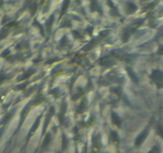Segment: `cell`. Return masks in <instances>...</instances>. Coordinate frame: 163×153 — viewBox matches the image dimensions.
Listing matches in <instances>:
<instances>
[{"label":"cell","instance_id":"603a6c76","mask_svg":"<svg viewBox=\"0 0 163 153\" xmlns=\"http://www.w3.org/2000/svg\"><path fill=\"white\" fill-rule=\"evenodd\" d=\"M158 54H163V45H161L158 51Z\"/></svg>","mask_w":163,"mask_h":153},{"label":"cell","instance_id":"52a82bcc","mask_svg":"<svg viewBox=\"0 0 163 153\" xmlns=\"http://www.w3.org/2000/svg\"><path fill=\"white\" fill-rule=\"evenodd\" d=\"M111 121H112L113 124H115V125L117 126V127H120L122 121H121L120 117H119L116 113H111Z\"/></svg>","mask_w":163,"mask_h":153},{"label":"cell","instance_id":"6da1fadb","mask_svg":"<svg viewBox=\"0 0 163 153\" xmlns=\"http://www.w3.org/2000/svg\"><path fill=\"white\" fill-rule=\"evenodd\" d=\"M151 79L158 89L163 88V72L159 70H154L151 74Z\"/></svg>","mask_w":163,"mask_h":153},{"label":"cell","instance_id":"ac0fdd59","mask_svg":"<svg viewBox=\"0 0 163 153\" xmlns=\"http://www.w3.org/2000/svg\"><path fill=\"white\" fill-rule=\"evenodd\" d=\"M147 153H161V148L158 145H154Z\"/></svg>","mask_w":163,"mask_h":153},{"label":"cell","instance_id":"e0dca14e","mask_svg":"<svg viewBox=\"0 0 163 153\" xmlns=\"http://www.w3.org/2000/svg\"><path fill=\"white\" fill-rule=\"evenodd\" d=\"M34 73V71L33 70H28L26 71L25 73H24V75L23 76V78H21L19 80H25V79H27V78H29L30 77V76L32 75L33 73Z\"/></svg>","mask_w":163,"mask_h":153},{"label":"cell","instance_id":"9a60e30c","mask_svg":"<svg viewBox=\"0 0 163 153\" xmlns=\"http://www.w3.org/2000/svg\"><path fill=\"white\" fill-rule=\"evenodd\" d=\"M130 31L129 30H125L124 32H123V35H122V39H123V41L124 42H127V40L129 39V38H130Z\"/></svg>","mask_w":163,"mask_h":153},{"label":"cell","instance_id":"8992f818","mask_svg":"<svg viewBox=\"0 0 163 153\" xmlns=\"http://www.w3.org/2000/svg\"><path fill=\"white\" fill-rule=\"evenodd\" d=\"M51 140H52V135H51L50 133H47L45 136V138H44L42 143H41V150H45L49 146L51 143Z\"/></svg>","mask_w":163,"mask_h":153},{"label":"cell","instance_id":"30bf717a","mask_svg":"<svg viewBox=\"0 0 163 153\" xmlns=\"http://www.w3.org/2000/svg\"><path fill=\"white\" fill-rule=\"evenodd\" d=\"M137 10V7L135 3H131V2H127V11L129 14H132L135 10Z\"/></svg>","mask_w":163,"mask_h":153},{"label":"cell","instance_id":"ffe728a7","mask_svg":"<svg viewBox=\"0 0 163 153\" xmlns=\"http://www.w3.org/2000/svg\"><path fill=\"white\" fill-rule=\"evenodd\" d=\"M38 9V5L36 4V3H33L32 5L30 6V12L32 13V15H33L35 14L36 10Z\"/></svg>","mask_w":163,"mask_h":153},{"label":"cell","instance_id":"4316f807","mask_svg":"<svg viewBox=\"0 0 163 153\" xmlns=\"http://www.w3.org/2000/svg\"><path fill=\"white\" fill-rule=\"evenodd\" d=\"M58 153H60V152H58Z\"/></svg>","mask_w":163,"mask_h":153},{"label":"cell","instance_id":"d6986e66","mask_svg":"<svg viewBox=\"0 0 163 153\" xmlns=\"http://www.w3.org/2000/svg\"><path fill=\"white\" fill-rule=\"evenodd\" d=\"M157 133H158V135L162 137L163 139V126L162 125H158L157 127Z\"/></svg>","mask_w":163,"mask_h":153},{"label":"cell","instance_id":"8fae6325","mask_svg":"<svg viewBox=\"0 0 163 153\" xmlns=\"http://www.w3.org/2000/svg\"><path fill=\"white\" fill-rule=\"evenodd\" d=\"M69 3H70L69 1H65V3H63L62 7H61V10H60V17H62L63 15H65V12H66V10H68V7H69Z\"/></svg>","mask_w":163,"mask_h":153},{"label":"cell","instance_id":"cb8c5ba5","mask_svg":"<svg viewBox=\"0 0 163 153\" xmlns=\"http://www.w3.org/2000/svg\"><path fill=\"white\" fill-rule=\"evenodd\" d=\"M8 53H10V50H5V52L2 54V56H3V57H7V55Z\"/></svg>","mask_w":163,"mask_h":153},{"label":"cell","instance_id":"5b68a950","mask_svg":"<svg viewBox=\"0 0 163 153\" xmlns=\"http://www.w3.org/2000/svg\"><path fill=\"white\" fill-rule=\"evenodd\" d=\"M41 116H39L37 119H36V121H34V123H33V126L31 127V129L30 130V132H29V135H28L27 136V140H29L30 139V137L31 136V135L33 134V133H35L36 130L38 129V127H39V124H40V122H41Z\"/></svg>","mask_w":163,"mask_h":153},{"label":"cell","instance_id":"7402d4cb","mask_svg":"<svg viewBox=\"0 0 163 153\" xmlns=\"http://www.w3.org/2000/svg\"><path fill=\"white\" fill-rule=\"evenodd\" d=\"M53 17H52V18H51V23L50 24H52V23H53ZM48 23H50V18H49V22H48ZM48 31H49H49H50L51 30V25H48Z\"/></svg>","mask_w":163,"mask_h":153},{"label":"cell","instance_id":"2e32d148","mask_svg":"<svg viewBox=\"0 0 163 153\" xmlns=\"http://www.w3.org/2000/svg\"><path fill=\"white\" fill-rule=\"evenodd\" d=\"M111 139H112L113 142H115V143H119V135L116 131H111Z\"/></svg>","mask_w":163,"mask_h":153},{"label":"cell","instance_id":"277c9868","mask_svg":"<svg viewBox=\"0 0 163 153\" xmlns=\"http://www.w3.org/2000/svg\"><path fill=\"white\" fill-rule=\"evenodd\" d=\"M113 64H114V60L108 56L103 57L100 60V65L104 66V67H111V66H112Z\"/></svg>","mask_w":163,"mask_h":153},{"label":"cell","instance_id":"44dd1931","mask_svg":"<svg viewBox=\"0 0 163 153\" xmlns=\"http://www.w3.org/2000/svg\"><path fill=\"white\" fill-rule=\"evenodd\" d=\"M6 78H7V75H6L4 73H0V84H2V83L6 80Z\"/></svg>","mask_w":163,"mask_h":153},{"label":"cell","instance_id":"484cf974","mask_svg":"<svg viewBox=\"0 0 163 153\" xmlns=\"http://www.w3.org/2000/svg\"><path fill=\"white\" fill-rule=\"evenodd\" d=\"M3 2H0V7H1V6L3 5Z\"/></svg>","mask_w":163,"mask_h":153},{"label":"cell","instance_id":"d4e9b609","mask_svg":"<svg viewBox=\"0 0 163 153\" xmlns=\"http://www.w3.org/2000/svg\"><path fill=\"white\" fill-rule=\"evenodd\" d=\"M3 133V128H2V129H0V137H1V135H2Z\"/></svg>","mask_w":163,"mask_h":153},{"label":"cell","instance_id":"7a4b0ae2","mask_svg":"<svg viewBox=\"0 0 163 153\" xmlns=\"http://www.w3.org/2000/svg\"><path fill=\"white\" fill-rule=\"evenodd\" d=\"M148 134H149V128L147 127L146 128H145L144 130L142 132V133L139 134V135L137 136V138H136L135 140V146H137V147H138V146H140L142 143L144 142V141H145L146 139V137L148 136Z\"/></svg>","mask_w":163,"mask_h":153},{"label":"cell","instance_id":"3957f363","mask_svg":"<svg viewBox=\"0 0 163 153\" xmlns=\"http://www.w3.org/2000/svg\"><path fill=\"white\" fill-rule=\"evenodd\" d=\"M53 114H54V108L53 107H51L49 108V110L48 112L47 115L45 116V123H44V125H43V130H42V135H44V133H45V131H46V128L49 126V124L50 122L51 119L53 117Z\"/></svg>","mask_w":163,"mask_h":153},{"label":"cell","instance_id":"4fadbf2b","mask_svg":"<svg viewBox=\"0 0 163 153\" xmlns=\"http://www.w3.org/2000/svg\"><path fill=\"white\" fill-rule=\"evenodd\" d=\"M12 116H13V113H7V114L3 117V120H2L1 124H7L8 122L10 121V119L12 118Z\"/></svg>","mask_w":163,"mask_h":153},{"label":"cell","instance_id":"9c48e42d","mask_svg":"<svg viewBox=\"0 0 163 153\" xmlns=\"http://www.w3.org/2000/svg\"><path fill=\"white\" fill-rule=\"evenodd\" d=\"M66 111H67V104H62L61 108H60V113H59V120H60V124L62 123L63 120H64V116H65V113H66Z\"/></svg>","mask_w":163,"mask_h":153},{"label":"cell","instance_id":"5bb4252c","mask_svg":"<svg viewBox=\"0 0 163 153\" xmlns=\"http://www.w3.org/2000/svg\"><path fill=\"white\" fill-rule=\"evenodd\" d=\"M93 146L94 148H100V135H95L93 137Z\"/></svg>","mask_w":163,"mask_h":153},{"label":"cell","instance_id":"ba28073f","mask_svg":"<svg viewBox=\"0 0 163 153\" xmlns=\"http://www.w3.org/2000/svg\"><path fill=\"white\" fill-rule=\"evenodd\" d=\"M126 70L127 71L128 75H129V77L130 78V79L133 81L134 82L137 84V83L138 82V77L135 75V73H134V71L132 70V69H130V67H127L126 68Z\"/></svg>","mask_w":163,"mask_h":153},{"label":"cell","instance_id":"7c38bea8","mask_svg":"<svg viewBox=\"0 0 163 153\" xmlns=\"http://www.w3.org/2000/svg\"><path fill=\"white\" fill-rule=\"evenodd\" d=\"M68 145V140L65 134L62 135V141H61V146H62L63 150H65Z\"/></svg>","mask_w":163,"mask_h":153}]
</instances>
